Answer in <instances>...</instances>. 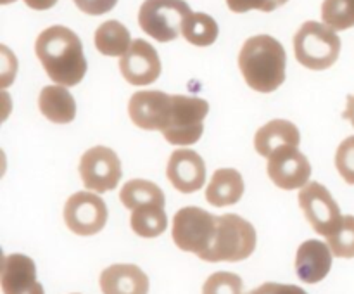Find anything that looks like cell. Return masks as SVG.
I'll return each instance as SVG.
<instances>
[{
	"mask_svg": "<svg viewBox=\"0 0 354 294\" xmlns=\"http://www.w3.org/2000/svg\"><path fill=\"white\" fill-rule=\"evenodd\" d=\"M209 113V104L201 97L173 95L168 125L161 131L162 137L173 145H192L203 137L204 120Z\"/></svg>",
	"mask_w": 354,
	"mask_h": 294,
	"instance_id": "cell-5",
	"label": "cell"
},
{
	"mask_svg": "<svg viewBox=\"0 0 354 294\" xmlns=\"http://www.w3.org/2000/svg\"><path fill=\"white\" fill-rule=\"evenodd\" d=\"M38 61L57 85L75 86L85 78L86 59L78 35L66 26L41 31L35 44Z\"/></svg>",
	"mask_w": 354,
	"mask_h": 294,
	"instance_id": "cell-1",
	"label": "cell"
},
{
	"mask_svg": "<svg viewBox=\"0 0 354 294\" xmlns=\"http://www.w3.org/2000/svg\"><path fill=\"white\" fill-rule=\"evenodd\" d=\"M299 206L315 232L325 237H328L342 220L339 204L327 187L318 182L306 183L299 190Z\"/></svg>",
	"mask_w": 354,
	"mask_h": 294,
	"instance_id": "cell-9",
	"label": "cell"
},
{
	"mask_svg": "<svg viewBox=\"0 0 354 294\" xmlns=\"http://www.w3.org/2000/svg\"><path fill=\"white\" fill-rule=\"evenodd\" d=\"M294 54L306 68L322 71L335 64L341 54V38L328 24L306 21L294 37Z\"/></svg>",
	"mask_w": 354,
	"mask_h": 294,
	"instance_id": "cell-4",
	"label": "cell"
},
{
	"mask_svg": "<svg viewBox=\"0 0 354 294\" xmlns=\"http://www.w3.org/2000/svg\"><path fill=\"white\" fill-rule=\"evenodd\" d=\"M121 161L116 152L106 145L90 147L80 159V176L86 189L97 194L116 189L120 183Z\"/></svg>",
	"mask_w": 354,
	"mask_h": 294,
	"instance_id": "cell-8",
	"label": "cell"
},
{
	"mask_svg": "<svg viewBox=\"0 0 354 294\" xmlns=\"http://www.w3.org/2000/svg\"><path fill=\"white\" fill-rule=\"evenodd\" d=\"M2 73H0V85H2V89H6V86H9L10 83L14 82V78H16V73H17V61L16 57H14L12 54L9 52V48L6 47V45H2Z\"/></svg>",
	"mask_w": 354,
	"mask_h": 294,
	"instance_id": "cell-30",
	"label": "cell"
},
{
	"mask_svg": "<svg viewBox=\"0 0 354 294\" xmlns=\"http://www.w3.org/2000/svg\"><path fill=\"white\" fill-rule=\"evenodd\" d=\"M203 294H244V282L237 273L216 272L207 277Z\"/></svg>",
	"mask_w": 354,
	"mask_h": 294,
	"instance_id": "cell-27",
	"label": "cell"
},
{
	"mask_svg": "<svg viewBox=\"0 0 354 294\" xmlns=\"http://www.w3.org/2000/svg\"><path fill=\"white\" fill-rule=\"evenodd\" d=\"M24 3H26L30 9L47 10L50 9V7H54L55 3H57V0H24Z\"/></svg>",
	"mask_w": 354,
	"mask_h": 294,
	"instance_id": "cell-33",
	"label": "cell"
},
{
	"mask_svg": "<svg viewBox=\"0 0 354 294\" xmlns=\"http://www.w3.org/2000/svg\"><path fill=\"white\" fill-rule=\"evenodd\" d=\"M218 24L209 14L204 12H192L185 19L182 28V35L189 44L196 45V47H207L216 42Z\"/></svg>",
	"mask_w": 354,
	"mask_h": 294,
	"instance_id": "cell-24",
	"label": "cell"
},
{
	"mask_svg": "<svg viewBox=\"0 0 354 294\" xmlns=\"http://www.w3.org/2000/svg\"><path fill=\"white\" fill-rule=\"evenodd\" d=\"M249 294H308L303 287L294 286V284H277L266 282L263 286L256 287Z\"/></svg>",
	"mask_w": 354,
	"mask_h": 294,
	"instance_id": "cell-31",
	"label": "cell"
},
{
	"mask_svg": "<svg viewBox=\"0 0 354 294\" xmlns=\"http://www.w3.org/2000/svg\"><path fill=\"white\" fill-rule=\"evenodd\" d=\"M322 19L335 31L354 26V0H324Z\"/></svg>",
	"mask_w": 354,
	"mask_h": 294,
	"instance_id": "cell-25",
	"label": "cell"
},
{
	"mask_svg": "<svg viewBox=\"0 0 354 294\" xmlns=\"http://www.w3.org/2000/svg\"><path fill=\"white\" fill-rule=\"evenodd\" d=\"M173 95L162 90H142L135 92L128 102V114L133 125L142 130L162 131L171 113Z\"/></svg>",
	"mask_w": 354,
	"mask_h": 294,
	"instance_id": "cell-11",
	"label": "cell"
},
{
	"mask_svg": "<svg viewBox=\"0 0 354 294\" xmlns=\"http://www.w3.org/2000/svg\"><path fill=\"white\" fill-rule=\"evenodd\" d=\"M266 172L279 189L294 190L310 183L311 165L297 147H283L270 156Z\"/></svg>",
	"mask_w": 354,
	"mask_h": 294,
	"instance_id": "cell-12",
	"label": "cell"
},
{
	"mask_svg": "<svg viewBox=\"0 0 354 294\" xmlns=\"http://www.w3.org/2000/svg\"><path fill=\"white\" fill-rule=\"evenodd\" d=\"M256 249V230L252 223L234 213L216 217V232H214L211 248L199 256L204 261H242L249 258Z\"/></svg>",
	"mask_w": 354,
	"mask_h": 294,
	"instance_id": "cell-3",
	"label": "cell"
},
{
	"mask_svg": "<svg viewBox=\"0 0 354 294\" xmlns=\"http://www.w3.org/2000/svg\"><path fill=\"white\" fill-rule=\"evenodd\" d=\"M227 6L232 12H248V10H263V0H227Z\"/></svg>",
	"mask_w": 354,
	"mask_h": 294,
	"instance_id": "cell-32",
	"label": "cell"
},
{
	"mask_svg": "<svg viewBox=\"0 0 354 294\" xmlns=\"http://www.w3.org/2000/svg\"><path fill=\"white\" fill-rule=\"evenodd\" d=\"M38 107L52 123H71L76 116L75 97L62 85L44 86L38 95Z\"/></svg>",
	"mask_w": 354,
	"mask_h": 294,
	"instance_id": "cell-20",
	"label": "cell"
},
{
	"mask_svg": "<svg viewBox=\"0 0 354 294\" xmlns=\"http://www.w3.org/2000/svg\"><path fill=\"white\" fill-rule=\"evenodd\" d=\"M327 244L337 258H354V217L346 214L327 237Z\"/></svg>",
	"mask_w": 354,
	"mask_h": 294,
	"instance_id": "cell-26",
	"label": "cell"
},
{
	"mask_svg": "<svg viewBox=\"0 0 354 294\" xmlns=\"http://www.w3.org/2000/svg\"><path fill=\"white\" fill-rule=\"evenodd\" d=\"M104 294H149V277L137 265H111L100 273Z\"/></svg>",
	"mask_w": 354,
	"mask_h": 294,
	"instance_id": "cell-17",
	"label": "cell"
},
{
	"mask_svg": "<svg viewBox=\"0 0 354 294\" xmlns=\"http://www.w3.org/2000/svg\"><path fill=\"white\" fill-rule=\"evenodd\" d=\"M244 196V178L234 168H220L207 183L206 201L216 208L237 204Z\"/></svg>",
	"mask_w": 354,
	"mask_h": 294,
	"instance_id": "cell-19",
	"label": "cell"
},
{
	"mask_svg": "<svg viewBox=\"0 0 354 294\" xmlns=\"http://www.w3.org/2000/svg\"><path fill=\"white\" fill-rule=\"evenodd\" d=\"M120 201L130 211L138 206H145V204H161V206L166 204V197L161 187L151 180L142 178H135L124 183L120 192Z\"/></svg>",
	"mask_w": 354,
	"mask_h": 294,
	"instance_id": "cell-23",
	"label": "cell"
},
{
	"mask_svg": "<svg viewBox=\"0 0 354 294\" xmlns=\"http://www.w3.org/2000/svg\"><path fill=\"white\" fill-rule=\"evenodd\" d=\"M332 249L327 242L310 239L303 242L296 255V272L303 282L318 284L332 268Z\"/></svg>",
	"mask_w": 354,
	"mask_h": 294,
	"instance_id": "cell-16",
	"label": "cell"
},
{
	"mask_svg": "<svg viewBox=\"0 0 354 294\" xmlns=\"http://www.w3.org/2000/svg\"><path fill=\"white\" fill-rule=\"evenodd\" d=\"M0 282L3 294H45L44 286L37 280L35 261L21 252L3 256Z\"/></svg>",
	"mask_w": 354,
	"mask_h": 294,
	"instance_id": "cell-15",
	"label": "cell"
},
{
	"mask_svg": "<svg viewBox=\"0 0 354 294\" xmlns=\"http://www.w3.org/2000/svg\"><path fill=\"white\" fill-rule=\"evenodd\" d=\"M0 2H2L3 6H7V3H10V2H16V0H0Z\"/></svg>",
	"mask_w": 354,
	"mask_h": 294,
	"instance_id": "cell-36",
	"label": "cell"
},
{
	"mask_svg": "<svg viewBox=\"0 0 354 294\" xmlns=\"http://www.w3.org/2000/svg\"><path fill=\"white\" fill-rule=\"evenodd\" d=\"M299 128L287 120H272L263 125L254 137V147L263 158H270L273 152L283 147H299Z\"/></svg>",
	"mask_w": 354,
	"mask_h": 294,
	"instance_id": "cell-18",
	"label": "cell"
},
{
	"mask_svg": "<svg viewBox=\"0 0 354 294\" xmlns=\"http://www.w3.org/2000/svg\"><path fill=\"white\" fill-rule=\"evenodd\" d=\"M214 232H216V214L207 213L203 208H182L173 218V241L185 252H196L197 256H203L211 248Z\"/></svg>",
	"mask_w": 354,
	"mask_h": 294,
	"instance_id": "cell-7",
	"label": "cell"
},
{
	"mask_svg": "<svg viewBox=\"0 0 354 294\" xmlns=\"http://www.w3.org/2000/svg\"><path fill=\"white\" fill-rule=\"evenodd\" d=\"M286 48L270 35L245 40L239 54V68L245 83L256 92H275L286 82Z\"/></svg>",
	"mask_w": 354,
	"mask_h": 294,
	"instance_id": "cell-2",
	"label": "cell"
},
{
	"mask_svg": "<svg viewBox=\"0 0 354 294\" xmlns=\"http://www.w3.org/2000/svg\"><path fill=\"white\" fill-rule=\"evenodd\" d=\"M131 228L137 235L144 239L159 237L168 227L165 206L161 204H145L131 211Z\"/></svg>",
	"mask_w": 354,
	"mask_h": 294,
	"instance_id": "cell-22",
	"label": "cell"
},
{
	"mask_svg": "<svg viewBox=\"0 0 354 294\" xmlns=\"http://www.w3.org/2000/svg\"><path fill=\"white\" fill-rule=\"evenodd\" d=\"M120 71L131 85H151L161 75V59L149 42L137 38L120 59Z\"/></svg>",
	"mask_w": 354,
	"mask_h": 294,
	"instance_id": "cell-13",
	"label": "cell"
},
{
	"mask_svg": "<svg viewBox=\"0 0 354 294\" xmlns=\"http://www.w3.org/2000/svg\"><path fill=\"white\" fill-rule=\"evenodd\" d=\"M166 175L176 190L192 194L203 189L206 182V165L204 159L192 149H176L169 156Z\"/></svg>",
	"mask_w": 354,
	"mask_h": 294,
	"instance_id": "cell-14",
	"label": "cell"
},
{
	"mask_svg": "<svg viewBox=\"0 0 354 294\" xmlns=\"http://www.w3.org/2000/svg\"><path fill=\"white\" fill-rule=\"evenodd\" d=\"M335 168L339 175L349 183L354 185V135L341 142L335 152Z\"/></svg>",
	"mask_w": 354,
	"mask_h": 294,
	"instance_id": "cell-28",
	"label": "cell"
},
{
	"mask_svg": "<svg viewBox=\"0 0 354 294\" xmlns=\"http://www.w3.org/2000/svg\"><path fill=\"white\" fill-rule=\"evenodd\" d=\"M107 206L95 192H76L66 201L64 221L78 235H95L106 227Z\"/></svg>",
	"mask_w": 354,
	"mask_h": 294,
	"instance_id": "cell-10",
	"label": "cell"
},
{
	"mask_svg": "<svg viewBox=\"0 0 354 294\" xmlns=\"http://www.w3.org/2000/svg\"><path fill=\"white\" fill-rule=\"evenodd\" d=\"M342 118L351 121L354 127V95H348V106H346V111L342 113Z\"/></svg>",
	"mask_w": 354,
	"mask_h": 294,
	"instance_id": "cell-35",
	"label": "cell"
},
{
	"mask_svg": "<svg viewBox=\"0 0 354 294\" xmlns=\"http://www.w3.org/2000/svg\"><path fill=\"white\" fill-rule=\"evenodd\" d=\"M73 2L82 12L90 14V16H102L114 9L118 0H73Z\"/></svg>",
	"mask_w": 354,
	"mask_h": 294,
	"instance_id": "cell-29",
	"label": "cell"
},
{
	"mask_svg": "<svg viewBox=\"0 0 354 294\" xmlns=\"http://www.w3.org/2000/svg\"><path fill=\"white\" fill-rule=\"evenodd\" d=\"M192 14L185 0H145L138 9V24L158 42H171Z\"/></svg>",
	"mask_w": 354,
	"mask_h": 294,
	"instance_id": "cell-6",
	"label": "cell"
},
{
	"mask_svg": "<svg viewBox=\"0 0 354 294\" xmlns=\"http://www.w3.org/2000/svg\"><path fill=\"white\" fill-rule=\"evenodd\" d=\"M93 42L100 54L111 55V57H123L131 45L130 31L116 19L100 24L93 35Z\"/></svg>",
	"mask_w": 354,
	"mask_h": 294,
	"instance_id": "cell-21",
	"label": "cell"
},
{
	"mask_svg": "<svg viewBox=\"0 0 354 294\" xmlns=\"http://www.w3.org/2000/svg\"><path fill=\"white\" fill-rule=\"evenodd\" d=\"M287 2L289 0H263V12H272V10L279 9Z\"/></svg>",
	"mask_w": 354,
	"mask_h": 294,
	"instance_id": "cell-34",
	"label": "cell"
}]
</instances>
